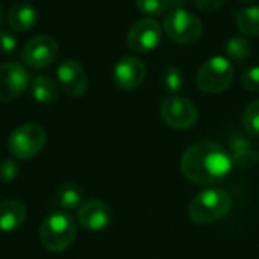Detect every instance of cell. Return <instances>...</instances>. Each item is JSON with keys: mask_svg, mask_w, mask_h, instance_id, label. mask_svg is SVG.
<instances>
[{"mask_svg": "<svg viewBox=\"0 0 259 259\" xmlns=\"http://www.w3.org/2000/svg\"><path fill=\"white\" fill-rule=\"evenodd\" d=\"M161 118L162 121L176 131L191 129L199 120L197 106L187 97L170 94L161 103Z\"/></svg>", "mask_w": 259, "mask_h": 259, "instance_id": "7", "label": "cell"}, {"mask_svg": "<svg viewBox=\"0 0 259 259\" xmlns=\"http://www.w3.org/2000/svg\"><path fill=\"white\" fill-rule=\"evenodd\" d=\"M47 143V132L38 123H24L15 127L8 137V149L15 159L36 156Z\"/></svg>", "mask_w": 259, "mask_h": 259, "instance_id": "4", "label": "cell"}, {"mask_svg": "<svg viewBox=\"0 0 259 259\" xmlns=\"http://www.w3.org/2000/svg\"><path fill=\"white\" fill-rule=\"evenodd\" d=\"M137 8L150 17L162 15L168 8V0H137Z\"/></svg>", "mask_w": 259, "mask_h": 259, "instance_id": "23", "label": "cell"}, {"mask_svg": "<svg viewBox=\"0 0 259 259\" xmlns=\"http://www.w3.org/2000/svg\"><path fill=\"white\" fill-rule=\"evenodd\" d=\"M56 76L61 88L71 97H82L87 94L90 80L85 68L74 59H65L59 64Z\"/></svg>", "mask_w": 259, "mask_h": 259, "instance_id": "11", "label": "cell"}, {"mask_svg": "<svg viewBox=\"0 0 259 259\" xmlns=\"http://www.w3.org/2000/svg\"><path fill=\"white\" fill-rule=\"evenodd\" d=\"M15 47H17V38L6 30H2L0 32V52L11 53L15 50Z\"/></svg>", "mask_w": 259, "mask_h": 259, "instance_id": "26", "label": "cell"}, {"mask_svg": "<svg viewBox=\"0 0 259 259\" xmlns=\"http://www.w3.org/2000/svg\"><path fill=\"white\" fill-rule=\"evenodd\" d=\"M164 30L178 44H194L203 33L202 21L193 12L178 8L171 9L164 18Z\"/></svg>", "mask_w": 259, "mask_h": 259, "instance_id": "6", "label": "cell"}, {"mask_svg": "<svg viewBox=\"0 0 259 259\" xmlns=\"http://www.w3.org/2000/svg\"><path fill=\"white\" fill-rule=\"evenodd\" d=\"M112 220L111 206L99 199H91L83 202L77 208V222L82 228L88 231H102L109 226Z\"/></svg>", "mask_w": 259, "mask_h": 259, "instance_id": "13", "label": "cell"}, {"mask_svg": "<svg viewBox=\"0 0 259 259\" xmlns=\"http://www.w3.org/2000/svg\"><path fill=\"white\" fill-rule=\"evenodd\" d=\"M82 197L83 193L77 184L73 182H65L62 184L55 194L56 203L64 209V211H71L74 208H79L82 205Z\"/></svg>", "mask_w": 259, "mask_h": 259, "instance_id": "18", "label": "cell"}, {"mask_svg": "<svg viewBox=\"0 0 259 259\" xmlns=\"http://www.w3.org/2000/svg\"><path fill=\"white\" fill-rule=\"evenodd\" d=\"M58 50L59 46L53 36L38 35L24 44L21 50V58L27 67L35 70H42L56 59Z\"/></svg>", "mask_w": 259, "mask_h": 259, "instance_id": "8", "label": "cell"}, {"mask_svg": "<svg viewBox=\"0 0 259 259\" xmlns=\"http://www.w3.org/2000/svg\"><path fill=\"white\" fill-rule=\"evenodd\" d=\"M252 52H253L252 42L243 36H234L226 44V53H228L231 62L243 64L246 59L250 58Z\"/></svg>", "mask_w": 259, "mask_h": 259, "instance_id": "20", "label": "cell"}, {"mask_svg": "<svg viewBox=\"0 0 259 259\" xmlns=\"http://www.w3.org/2000/svg\"><path fill=\"white\" fill-rule=\"evenodd\" d=\"M234 79V64L223 56L206 59L197 71V87L208 94L223 93Z\"/></svg>", "mask_w": 259, "mask_h": 259, "instance_id": "5", "label": "cell"}, {"mask_svg": "<svg viewBox=\"0 0 259 259\" xmlns=\"http://www.w3.org/2000/svg\"><path fill=\"white\" fill-rule=\"evenodd\" d=\"M112 79L115 87L123 91L137 90L146 79V64L135 56H124L115 64Z\"/></svg>", "mask_w": 259, "mask_h": 259, "instance_id": "12", "label": "cell"}, {"mask_svg": "<svg viewBox=\"0 0 259 259\" xmlns=\"http://www.w3.org/2000/svg\"><path fill=\"white\" fill-rule=\"evenodd\" d=\"M29 87L27 70L17 62L0 64V102H11L20 97Z\"/></svg>", "mask_w": 259, "mask_h": 259, "instance_id": "10", "label": "cell"}, {"mask_svg": "<svg viewBox=\"0 0 259 259\" xmlns=\"http://www.w3.org/2000/svg\"><path fill=\"white\" fill-rule=\"evenodd\" d=\"M232 165L237 168H250L259 162V141L253 143L243 134H235L229 140Z\"/></svg>", "mask_w": 259, "mask_h": 259, "instance_id": "14", "label": "cell"}, {"mask_svg": "<svg viewBox=\"0 0 259 259\" xmlns=\"http://www.w3.org/2000/svg\"><path fill=\"white\" fill-rule=\"evenodd\" d=\"M6 20H8V24L14 30L26 32L35 26V23L38 20V12H36L35 6H32L30 3L20 2L9 8Z\"/></svg>", "mask_w": 259, "mask_h": 259, "instance_id": "16", "label": "cell"}, {"mask_svg": "<svg viewBox=\"0 0 259 259\" xmlns=\"http://www.w3.org/2000/svg\"><path fill=\"white\" fill-rule=\"evenodd\" d=\"M241 2H247V3H252V2H256V0H241Z\"/></svg>", "mask_w": 259, "mask_h": 259, "instance_id": "30", "label": "cell"}, {"mask_svg": "<svg viewBox=\"0 0 259 259\" xmlns=\"http://www.w3.org/2000/svg\"><path fill=\"white\" fill-rule=\"evenodd\" d=\"M30 90H32L33 99L44 105H50L56 102L59 97L58 83L50 76H44V74L36 76L30 83Z\"/></svg>", "mask_w": 259, "mask_h": 259, "instance_id": "17", "label": "cell"}, {"mask_svg": "<svg viewBox=\"0 0 259 259\" xmlns=\"http://www.w3.org/2000/svg\"><path fill=\"white\" fill-rule=\"evenodd\" d=\"M20 173V165L15 158H8L0 162V182H12Z\"/></svg>", "mask_w": 259, "mask_h": 259, "instance_id": "24", "label": "cell"}, {"mask_svg": "<svg viewBox=\"0 0 259 259\" xmlns=\"http://www.w3.org/2000/svg\"><path fill=\"white\" fill-rule=\"evenodd\" d=\"M237 26L243 35L258 36L259 35V6H247L237 12Z\"/></svg>", "mask_w": 259, "mask_h": 259, "instance_id": "19", "label": "cell"}, {"mask_svg": "<svg viewBox=\"0 0 259 259\" xmlns=\"http://www.w3.org/2000/svg\"><path fill=\"white\" fill-rule=\"evenodd\" d=\"M27 217V208L23 202L15 199H6L0 202V231L12 232L24 225Z\"/></svg>", "mask_w": 259, "mask_h": 259, "instance_id": "15", "label": "cell"}, {"mask_svg": "<svg viewBox=\"0 0 259 259\" xmlns=\"http://www.w3.org/2000/svg\"><path fill=\"white\" fill-rule=\"evenodd\" d=\"M185 3H187V0H168V5H171V6H173V9L182 8Z\"/></svg>", "mask_w": 259, "mask_h": 259, "instance_id": "28", "label": "cell"}, {"mask_svg": "<svg viewBox=\"0 0 259 259\" xmlns=\"http://www.w3.org/2000/svg\"><path fill=\"white\" fill-rule=\"evenodd\" d=\"M226 0H194L196 6L203 12H212L217 11Z\"/></svg>", "mask_w": 259, "mask_h": 259, "instance_id": "27", "label": "cell"}, {"mask_svg": "<svg viewBox=\"0 0 259 259\" xmlns=\"http://www.w3.org/2000/svg\"><path fill=\"white\" fill-rule=\"evenodd\" d=\"M162 39V29L153 18L137 20L127 33V46L137 53H147L159 46Z\"/></svg>", "mask_w": 259, "mask_h": 259, "instance_id": "9", "label": "cell"}, {"mask_svg": "<svg viewBox=\"0 0 259 259\" xmlns=\"http://www.w3.org/2000/svg\"><path fill=\"white\" fill-rule=\"evenodd\" d=\"M243 124L250 137L259 138V99L253 100L246 108L243 114Z\"/></svg>", "mask_w": 259, "mask_h": 259, "instance_id": "22", "label": "cell"}, {"mask_svg": "<svg viewBox=\"0 0 259 259\" xmlns=\"http://www.w3.org/2000/svg\"><path fill=\"white\" fill-rule=\"evenodd\" d=\"M241 83L246 90L252 93H259V65L250 67L241 76Z\"/></svg>", "mask_w": 259, "mask_h": 259, "instance_id": "25", "label": "cell"}, {"mask_svg": "<svg viewBox=\"0 0 259 259\" xmlns=\"http://www.w3.org/2000/svg\"><path fill=\"white\" fill-rule=\"evenodd\" d=\"M232 167L229 153L211 140H202L190 146L181 161L182 175L197 185H209L225 179Z\"/></svg>", "mask_w": 259, "mask_h": 259, "instance_id": "1", "label": "cell"}, {"mask_svg": "<svg viewBox=\"0 0 259 259\" xmlns=\"http://www.w3.org/2000/svg\"><path fill=\"white\" fill-rule=\"evenodd\" d=\"M232 208L231 196L220 188H208L196 194L190 202L188 215L197 225H211L229 214Z\"/></svg>", "mask_w": 259, "mask_h": 259, "instance_id": "3", "label": "cell"}, {"mask_svg": "<svg viewBox=\"0 0 259 259\" xmlns=\"http://www.w3.org/2000/svg\"><path fill=\"white\" fill-rule=\"evenodd\" d=\"M2 23H3V9L0 6V26H2Z\"/></svg>", "mask_w": 259, "mask_h": 259, "instance_id": "29", "label": "cell"}, {"mask_svg": "<svg viewBox=\"0 0 259 259\" xmlns=\"http://www.w3.org/2000/svg\"><path fill=\"white\" fill-rule=\"evenodd\" d=\"M76 222L67 211H53L39 226V241L52 253L65 252L76 238Z\"/></svg>", "mask_w": 259, "mask_h": 259, "instance_id": "2", "label": "cell"}, {"mask_svg": "<svg viewBox=\"0 0 259 259\" xmlns=\"http://www.w3.org/2000/svg\"><path fill=\"white\" fill-rule=\"evenodd\" d=\"M161 82L170 94H178L184 88L185 74L179 67H167L161 76Z\"/></svg>", "mask_w": 259, "mask_h": 259, "instance_id": "21", "label": "cell"}]
</instances>
